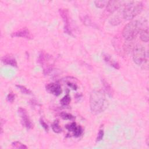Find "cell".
Instances as JSON below:
<instances>
[{
	"label": "cell",
	"mask_w": 149,
	"mask_h": 149,
	"mask_svg": "<svg viewBox=\"0 0 149 149\" xmlns=\"http://www.w3.org/2000/svg\"><path fill=\"white\" fill-rule=\"evenodd\" d=\"M102 83H103L104 87L105 88V90H106L107 94L109 96H112V88H111V86L105 80H103Z\"/></svg>",
	"instance_id": "cell-15"
},
{
	"label": "cell",
	"mask_w": 149,
	"mask_h": 149,
	"mask_svg": "<svg viewBox=\"0 0 149 149\" xmlns=\"http://www.w3.org/2000/svg\"><path fill=\"white\" fill-rule=\"evenodd\" d=\"M15 94H13V93H9L8 96H7V101L8 102H13V101L15 100Z\"/></svg>",
	"instance_id": "cell-23"
},
{
	"label": "cell",
	"mask_w": 149,
	"mask_h": 149,
	"mask_svg": "<svg viewBox=\"0 0 149 149\" xmlns=\"http://www.w3.org/2000/svg\"><path fill=\"white\" fill-rule=\"evenodd\" d=\"M141 27L140 22L137 20L132 21L127 23L124 27L122 31V36L123 38L127 41L133 40L139 33L141 29Z\"/></svg>",
	"instance_id": "cell-3"
},
{
	"label": "cell",
	"mask_w": 149,
	"mask_h": 149,
	"mask_svg": "<svg viewBox=\"0 0 149 149\" xmlns=\"http://www.w3.org/2000/svg\"><path fill=\"white\" fill-rule=\"evenodd\" d=\"M104 59L105 61L108 64H109L110 66L113 67L114 68H115V69H118L119 68V64H118L117 62H116L115 61H113L112 59L109 55H104Z\"/></svg>",
	"instance_id": "cell-13"
},
{
	"label": "cell",
	"mask_w": 149,
	"mask_h": 149,
	"mask_svg": "<svg viewBox=\"0 0 149 149\" xmlns=\"http://www.w3.org/2000/svg\"><path fill=\"white\" fill-rule=\"evenodd\" d=\"M46 90L49 93L52 94L56 96H58L59 95H60L62 92L61 86L59 83H52L48 84L46 86Z\"/></svg>",
	"instance_id": "cell-8"
},
{
	"label": "cell",
	"mask_w": 149,
	"mask_h": 149,
	"mask_svg": "<svg viewBox=\"0 0 149 149\" xmlns=\"http://www.w3.org/2000/svg\"><path fill=\"white\" fill-rule=\"evenodd\" d=\"M59 13L65 23V31L68 33L71 34V31L69 27V12L66 9H59Z\"/></svg>",
	"instance_id": "cell-6"
},
{
	"label": "cell",
	"mask_w": 149,
	"mask_h": 149,
	"mask_svg": "<svg viewBox=\"0 0 149 149\" xmlns=\"http://www.w3.org/2000/svg\"><path fill=\"white\" fill-rule=\"evenodd\" d=\"M52 129L53 131L56 133H61L62 132V129L59 125V122L58 120H55L52 125Z\"/></svg>",
	"instance_id": "cell-14"
},
{
	"label": "cell",
	"mask_w": 149,
	"mask_h": 149,
	"mask_svg": "<svg viewBox=\"0 0 149 149\" xmlns=\"http://www.w3.org/2000/svg\"><path fill=\"white\" fill-rule=\"evenodd\" d=\"M61 104L62 105H64V106H66V105H69V104L70 103V96L69 95V94H66L65 96H64L60 101Z\"/></svg>",
	"instance_id": "cell-17"
},
{
	"label": "cell",
	"mask_w": 149,
	"mask_h": 149,
	"mask_svg": "<svg viewBox=\"0 0 149 149\" xmlns=\"http://www.w3.org/2000/svg\"><path fill=\"white\" fill-rule=\"evenodd\" d=\"M147 54L142 45H137L133 52V59L137 65H141L146 60Z\"/></svg>",
	"instance_id": "cell-4"
},
{
	"label": "cell",
	"mask_w": 149,
	"mask_h": 149,
	"mask_svg": "<svg viewBox=\"0 0 149 149\" xmlns=\"http://www.w3.org/2000/svg\"><path fill=\"white\" fill-rule=\"evenodd\" d=\"M12 37H22L27 39H30L32 38V36L29 31V30L26 28H23L20 29L15 33H13L12 34Z\"/></svg>",
	"instance_id": "cell-10"
},
{
	"label": "cell",
	"mask_w": 149,
	"mask_h": 149,
	"mask_svg": "<svg viewBox=\"0 0 149 149\" xmlns=\"http://www.w3.org/2000/svg\"><path fill=\"white\" fill-rule=\"evenodd\" d=\"M40 124H41V125L42 126V127L45 130V131H48V129H49V128H48V125L43 120H42V119H40Z\"/></svg>",
	"instance_id": "cell-24"
},
{
	"label": "cell",
	"mask_w": 149,
	"mask_h": 149,
	"mask_svg": "<svg viewBox=\"0 0 149 149\" xmlns=\"http://www.w3.org/2000/svg\"><path fill=\"white\" fill-rule=\"evenodd\" d=\"M108 106V101L104 91L94 90L90 94V107L94 114H98L104 111Z\"/></svg>",
	"instance_id": "cell-1"
},
{
	"label": "cell",
	"mask_w": 149,
	"mask_h": 149,
	"mask_svg": "<svg viewBox=\"0 0 149 149\" xmlns=\"http://www.w3.org/2000/svg\"><path fill=\"white\" fill-rule=\"evenodd\" d=\"M61 118L65 120H72L74 118V116H73L70 113H68L66 112L61 113Z\"/></svg>",
	"instance_id": "cell-19"
},
{
	"label": "cell",
	"mask_w": 149,
	"mask_h": 149,
	"mask_svg": "<svg viewBox=\"0 0 149 149\" xmlns=\"http://www.w3.org/2000/svg\"><path fill=\"white\" fill-rule=\"evenodd\" d=\"M108 1H104V0L94 1L95 5L99 8H102L105 6H107L108 4Z\"/></svg>",
	"instance_id": "cell-16"
},
{
	"label": "cell",
	"mask_w": 149,
	"mask_h": 149,
	"mask_svg": "<svg viewBox=\"0 0 149 149\" xmlns=\"http://www.w3.org/2000/svg\"><path fill=\"white\" fill-rule=\"evenodd\" d=\"M66 128L69 131L72 132L73 133V135L76 137L80 136L83 133V130L81 127L80 126L77 125L75 122H72V123L66 125Z\"/></svg>",
	"instance_id": "cell-9"
},
{
	"label": "cell",
	"mask_w": 149,
	"mask_h": 149,
	"mask_svg": "<svg viewBox=\"0 0 149 149\" xmlns=\"http://www.w3.org/2000/svg\"><path fill=\"white\" fill-rule=\"evenodd\" d=\"M103 137H104V130H103V129H100V130L98 133L97 137V139H96V141H100L102 140V139H103Z\"/></svg>",
	"instance_id": "cell-22"
},
{
	"label": "cell",
	"mask_w": 149,
	"mask_h": 149,
	"mask_svg": "<svg viewBox=\"0 0 149 149\" xmlns=\"http://www.w3.org/2000/svg\"><path fill=\"white\" fill-rule=\"evenodd\" d=\"M126 1H108L107 5V10L109 13H113L119 9L122 5H125Z\"/></svg>",
	"instance_id": "cell-7"
},
{
	"label": "cell",
	"mask_w": 149,
	"mask_h": 149,
	"mask_svg": "<svg viewBox=\"0 0 149 149\" xmlns=\"http://www.w3.org/2000/svg\"><path fill=\"white\" fill-rule=\"evenodd\" d=\"M139 34H140V38L143 41L146 42L148 41V40H149L148 29L147 27L143 29H141L139 32Z\"/></svg>",
	"instance_id": "cell-12"
},
{
	"label": "cell",
	"mask_w": 149,
	"mask_h": 149,
	"mask_svg": "<svg viewBox=\"0 0 149 149\" xmlns=\"http://www.w3.org/2000/svg\"><path fill=\"white\" fill-rule=\"evenodd\" d=\"M16 87H18L19 88V90L21 91V92L23 94H31V91L23 86L17 84V85H16Z\"/></svg>",
	"instance_id": "cell-18"
},
{
	"label": "cell",
	"mask_w": 149,
	"mask_h": 149,
	"mask_svg": "<svg viewBox=\"0 0 149 149\" xmlns=\"http://www.w3.org/2000/svg\"><path fill=\"white\" fill-rule=\"evenodd\" d=\"M18 113L20 116L22 125L27 129H31L33 127V124L29 117V115L26 109L20 107L18 109Z\"/></svg>",
	"instance_id": "cell-5"
},
{
	"label": "cell",
	"mask_w": 149,
	"mask_h": 149,
	"mask_svg": "<svg viewBox=\"0 0 149 149\" xmlns=\"http://www.w3.org/2000/svg\"><path fill=\"white\" fill-rule=\"evenodd\" d=\"M143 3L140 1H126L123 10V16L126 20H131L141 12Z\"/></svg>",
	"instance_id": "cell-2"
},
{
	"label": "cell",
	"mask_w": 149,
	"mask_h": 149,
	"mask_svg": "<svg viewBox=\"0 0 149 149\" xmlns=\"http://www.w3.org/2000/svg\"><path fill=\"white\" fill-rule=\"evenodd\" d=\"M12 146L13 147L17 148H27V147L26 146L21 143L19 141H14V142H13L12 143Z\"/></svg>",
	"instance_id": "cell-20"
},
{
	"label": "cell",
	"mask_w": 149,
	"mask_h": 149,
	"mask_svg": "<svg viewBox=\"0 0 149 149\" xmlns=\"http://www.w3.org/2000/svg\"><path fill=\"white\" fill-rule=\"evenodd\" d=\"M81 20H82V21L83 22V24H86L87 26H93V23L91 22V20H90V19L88 16H84L81 19Z\"/></svg>",
	"instance_id": "cell-21"
},
{
	"label": "cell",
	"mask_w": 149,
	"mask_h": 149,
	"mask_svg": "<svg viewBox=\"0 0 149 149\" xmlns=\"http://www.w3.org/2000/svg\"><path fill=\"white\" fill-rule=\"evenodd\" d=\"M2 62L5 65H8L13 67H17V62L15 58L10 55H6L2 58Z\"/></svg>",
	"instance_id": "cell-11"
}]
</instances>
